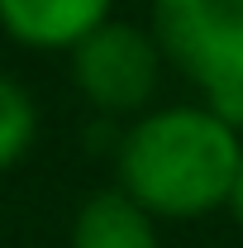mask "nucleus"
Wrapping results in <instances>:
<instances>
[{
  "mask_svg": "<svg viewBox=\"0 0 243 248\" xmlns=\"http://www.w3.org/2000/svg\"><path fill=\"white\" fill-rule=\"evenodd\" d=\"M33 139H38V105L19 77L0 72V177L29 157Z\"/></svg>",
  "mask_w": 243,
  "mask_h": 248,
  "instance_id": "nucleus-6",
  "label": "nucleus"
},
{
  "mask_svg": "<svg viewBox=\"0 0 243 248\" xmlns=\"http://www.w3.org/2000/svg\"><path fill=\"white\" fill-rule=\"evenodd\" d=\"M224 210H229L234 224L243 229V157H239V167H234V182H229V196H224Z\"/></svg>",
  "mask_w": 243,
  "mask_h": 248,
  "instance_id": "nucleus-7",
  "label": "nucleus"
},
{
  "mask_svg": "<svg viewBox=\"0 0 243 248\" xmlns=\"http://www.w3.org/2000/svg\"><path fill=\"white\" fill-rule=\"evenodd\" d=\"M243 157V139L214 120L200 100L157 105L115 139V186L152 219H205Z\"/></svg>",
  "mask_w": 243,
  "mask_h": 248,
  "instance_id": "nucleus-1",
  "label": "nucleus"
},
{
  "mask_svg": "<svg viewBox=\"0 0 243 248\" xmlns=\"http://www.w3.org/2000/svg\"><path fill=\"white\" fill-rule=\"evenodd\" d=\"M148 33L200 95L243 86V0H152Z\"/></svg>",
  "mask_w": 243,
  "mask_h": 248,
  "instance_id": "nucleus-2",
  "label": "nucleus"
},
{
  "mask_svg": "<svg viewBox=\"0 0 243 248\" xmlns=\"http://www.w3.org/2000/svg\"><path fill=\"white\" fill-rule=\"evenodd\" d=\"M67 248H162V239L143 205H134L120 186H100L76 205Z\"/></svg>",
  "mask_w": 243,
  "mask_h": 248,
  "instance_id": "nucleus-5",
  "label": "nucleus"
},
{
  "mask_svg": "<svg viewBox=\"0 0 243 248\" xmlns=\"http://www.w3.org/2000/svg\"><path fill=\"white\" fill-rule=\"evenodd\" d=\"M67 67H72L76 95L105 120L148 115L167 72L148 24H129V19H105L95 33H86L67 53Z\"/></svg>",
  "mask_w": 243,
  "mask_h": 248,
  "instance_id": "nucleus-3",
  "label": "nucleus"
},
{
  "mask_svg": "<svg viewBox=\"0 0 243 248\" xmlns=\"http://www.w3.org/2000/svg\"><path fill=\"white\" fill-rule=\"evenodd\" d=\"M115 19V0H0V29L29 53H72Z\"/></svg>",
  "mask_w": 243,
  "mask_h": 248,
  "instance_id": "nucleus-4",
  "label": "nucleus"
}]
</instances>
